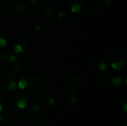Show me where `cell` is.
Listing matches in <instances>:
<instances>
[{
	"label": "cell",
	"mask_w": 127,
	"mask_h": 126,
	"mask_svg": "<svg viewBox=\"0 0 127 126\" xmlns=\"http://www.w3.org/2000/svg\"><path fill=\"white\" fill-rule=\"evenodd\" d=\"M81 80H82V76L80 74H75L73 76V82L74 83L75 85H79L80 82H81Z\"/></svg>",
	"instance_id": "obj_19"
},
{
	"label": "cell",
	"mask_w": 127,
	"mask_h": 126,
	"mask_svg": "<svg viewBox=\"0 0 127 126\" xmlns=\"http://www.w3.org/2000/svg\"><path fill=\"white\" fill-rule=\"evenodd\" d=\"M10 50L13 54H19L26 51L28 48V43L26 39L21 36H16L11 39L8 44Z\"/></svg>",
	"instance_id": "obj_2"
},
{
	"label": "cell",
	"mask_w": 127,
	"mask_h": 126,
	"mask_svg": "<svg viewBox=\"0 0 127 126\" xmlns=\"http://www.w3.org/2000/svg\"><path fill=\"white\" fill-rule=\"evenodd\" d=\"M54 103H55V101H54V100L53 98H49L47 102H46L48 106H53L54 105Z\"/></svg>",
	"instance_id": "obj_26"
},
{
	"label": "cell",
	"mask_w": 127,
	"mask_h": 126,
	"mask_svg": "<svg viewBox=\"0 0 127 126\" xmlns=\"http://www.w3.org/2000/svg\"><path fill=\"white\" fill-rule=\"evenodd\" d=\"M7 45V41L4 35L0 32V48H4Z\"/></svg>",
	"instance_id": "obj_18"
},
{
	"label": "cell",
	"mask_w": 127,
	"mask_h": 126,
	"mask_svg": "<svg viewBox=\"0 0 127 126\" xmlns=\"http://www.w3.org/2000/svg\"><path fill=\"white\" fill-rule=\"evenodd\" d=\"M0 104L1 105V112H7L10 108V102L6 98H0Z\"/></svg>",
	"instance_id": "obj_11"
},
{
	"label": "cell",
	"mask_w": 127,
	"mask_h": 126,
	"mask_svg": "<svg viewBox=\"0 0 127 126\" xmlns=\"http://www.w3.org/2000/svg\"><path fill=\"white\" fill-rule=\"evenodd\" d=\"M6 64L9 65L16 72H19L21 70L22 68V64L20 62V59L13 53L8 54Z\"/></svg>",
	"instance_id": "obj_4"
},
{
	"label": "cell",
	"mask_w": 127,
	"mask_h": 126,
	"mask_svg": "<svg viewBox=\"0 0 127 126\" xmlns=\"http://www.w3.org/2000/svg\"><path fill=\"white\" fill-rule=\"evenodd\" d=\"M45 126V125L44 123H39V124H38V126Z\"/></svg>",
	"instance_id": "obj_30"
},
{
	"label": "cell",
	"mask_w": 127,
	"mask_h": 126,
	"mask_svg": "<svg viewBox=\"0 0 127 126\" xmlns=\"http://www.w3.org/2000/svg\"><path fill=\"white\" fill-rule=\"evenodd\" d=\"M42 112V109L41 106L38 104H33L31 106V108L28 111V115L33 119L38 118Z\"/></svg>",
	"instance_id": "obj_6"
},
{
	"label": "cell",
	"mask_w": 127,
	"mask_h": 126,
	"mask_svg": "<svg viewBox=\"0 0 127 126\" xmlns=\"http://www.w3.org/2000/svg\"><path fill=\"white\" fill-rule=\"evenodd\" d=\"M94 65L96 68H97L98 70H100L101 71H105L108 67V65H107L106 62L104 61V59L100 57H97L95 59Z\"/></svg>",
	"instance_id": "obj_9"
},
{
	"label": "cell",
	"mask_w": 127,
	"mask_h": 126,
	"mask_svg": "<svg viewBox=\"0 0 127 126\" xmlns=\"http://www.w3.org/2000/svg\"><path fill=\"white\" fill-rule=\"evenodd\" d=\"M73 95H75V96H78L80 95V91L79 90L76 88V87H71L67 89L66 91V93H65V97L66 99H68L69 97L71 96H73Z\"/></svg>",
	"instance_id": "obj_12"
},
{
	"label": "cell",
	"mask_w": 127,
	"mask_h": 126,
	"mask_svg": "<svg viewBox=\"0 0 127 126\" xmlns=\"http://www.w3.org/2000/svg\"><path fill=\"white\" fill-rule=\"evenodd\" d=\"M108 60L112 68L120 71L125 68L127 65V57L126 56L118 51L112 53L108 56Z\"/></svg>",
	"instance_id": "obj_3"
},
{
	"label": "cell",
	"mask_w": 127,
	"mask_h": 126,
	"mask_svg": "<svg viewBox=\"0 0 127 126\" xmlns=\"http://www.w3.org/2000/svg\"><path fill=\"white\" fill-rule=\"evenodd\" d=\"M98 1L105 7H110L112 3V0H98Z\"/></svg>",
	"instance_id": "obj_23"
},
{
	"label": "cell",
	"mask_w": 127,
	"mask_h": 126,
	"mask_svg": "<svg viewBox=\"0 0 127 126\" xmlns=\"http://www.w3.org/2000/svg\"><path fill=\"white\" fill-rule=\"evenodd\" d=\"M17 86V84L16 82V80H12L10 81L8 84H7V89L6 90H8V91H13L14 89H16Z\"/></svg>",
	"instance_id": "obj_20"
},
{
	"label": "cell",
	"mask_w": 127,
	"mask_h": 126,
	"mask_svg": "<svg viewBox=\"0 0 127 126\" xmlns=\"http://www.w3.org/2000/svg\"><path fill=\"white\" fill-rule=\"evenodd\" d=\"M28 85V80L26 79L25 77H24L23 76H22V78L20 79V80L18 82V86L20 90H24Z\"/></svg>",
	"instance_id": "obj_16"
},
{
	"label": "cell",
	"mask_w": 127,
	"mask_h": 126,
	"mask_svg": "<svg viewBox=\"0 0 127 126\" xmlns=\"http://www.w3.org/2000/svg\"><path fill=\"white\" fill-rule=\"evenodd\" d=\"M28 102H29L28 98L26 96H25L23 94H21V95H19V96L16 97L13 99V105L16 104V106L19 109H24L27 106Z\"/></svg>",
	"instance_id": "obj_5"
},
{
	"label": "cell",
	"mask_w": 127,
	"mask_h": 126,
	"mask_svg": "<svg viewBox=\"0 0 127 126\" xmlns=\"http://www.w3.org/2000/svg\"><path fill=\"white\" fill-rule=\"evenodd\" d=\"M70 7V10L72 13H79L82 10H83V7L79 5V4H71L69 6Z\"/></svg>",
	"instance_id": "obj_17"
},
{
	"label": "cell",
	"mask_w": 127,
	"mask_h": 126,
	"mask_svg": "<svg viewBox=\"0 0 127 126\" xmlns=\"http://www.w3.org/2000/svg\"><path fill=\"white\" fill-rule=\"evenodd\" d=\"M1 74H2V71H1V66H0V77H1Z\"/></svg>",
	"instance_id": "obj_31"
},
{
	"label": "cell",
	"mask_w": 127,
	"mask_h": 126,
	"mask_svg": "<svg viewBox=\"0 0 127 126\" xmlns=\"http://www.w3.org/2000/svg\"><path fill=\"white\" fill-rule=\"evenodd\" d=\"M0 112H1V105L0 104Z\"/></svg>",
	"instance_id": "obj_32"
},
{
	"label": "cell",
	"mask_w": 127,
	"mask_h": 126,
	"mask_svg": "<svg viewBox=\"0 0 127 126\" xmlns=\"http://www.w3.org/2000/svg\"><path fill=\"white\" fill-rule=\"evenodd\" d=\"M111 83L115 87H119L122 85V78L119 76H114L111 79Z\"/></svg>",
	"instance_id": "obj_13"
},
{
	"label": "cell",
	"mask_w": 127,
	"mask_h": 126,
	"mask_svg": "<svg viewBox=\"0 0 127 126\" xmlns=\"http://www.w3.org/2000/svg\"><path fill=\"white\" fill-rule=\"evenodd\" d=\"M68 101L70 104L71 105H74L78 101V96H75V95H73V96H71L69 97L68 99Z\"/></svg>",
	"instance_id": "obj_21"
},
{
	"label": "cell",
	"mask_w": 127,
	"mask_h": 126,
	"mask_svg": "<svg viewBox=\"0 0 127 126\" xmlns=\"http://www.w3.org/2000/svg\"><path fill=\"white\" fill-rule=\"evenodd\" d=\"M39 10H40V13L44 15V16H52L53 13H54V9H53V7L49 4H42L40 8H39Z\"/></svg>",
	"instance_id": "obj_10"
},
{
	"label": "cell",
	"mask_w": 127,
	"mask_h": 126,
	"mask_svg": "<svg viewBox=\"0 0 127 126\" xmlns=\"http://www.w3.org/2000/svg\"><path fill=\"white\" fill-rule=\"evenodd\" d=\"M71 4H79L84 7L86 4V0H69L68 2V5L70 6Z\"/></svg>",
	"instance_id": "obj_15"
},
{
	"label": "cell",
	"mask_w": 127,
	"mask_h": 126,
	"mask_svg": "<svg viewBox=\"0 0 127 126\" xmlns=\"http://www.w3.org/2000/svg\"><path fill=\"white\" fill-rule=\"evenodd\" d=\"M57 17L59 19L63 22H66L69 19V14L68 13V12L65 11H59L57 13Z\"/></svg>",
	"instance_id": "obj_14"
},
{
	"label": "cell",
	"mask_w": 127,
	"mask_h": 126,
	"mask_svg": "<svg viewBox=\"0 0 127 126\" xmlns=\"http://www.w3.org/2000/svg\"><path fill=\"white\" fill-rule=\"evenodd\" d=\"M12 10L13 13H15L17 15L22 16L25 15L27 12V7L25 4L22 2H14L12 5Z\"/></svg>",
	"instance_id": "obj_7"
},
{
	"label": "cell",
	"mask_w": 127,
	"mask_h": 126,
	"mask_svg": "<svg viewBox=\"0 0 127 126\" xmlns=\"http://www.w3.org/2000/svg\"><path fill=\"white\" fill-rule=\"evenodd\" d=\"M16 76L14 75V74H13L12 72H6L3 75L2 79H1V82L4 89H7V84L12 80H16Z\"/></svg>",
	"instance_id": "obj_8"
},
{
	"label": "cell",
	"mask_w": 127,
	"mask_h": 126,
	"mask_svg": "<svg viewBox=\"0 0 127 126\" xmlns=\"http://www.w3.org/2000/svg\"><path fill=\"white\" fill-rule=\"evenodd\" d=\"M23 76L25 77L28 80L27 87L24 90H22L24 94H34L39 91L42 85V82L37 75L33 73H26L23 75Z\"/></svg>",
	"instance_id": "obj_1"
},
{
	"label": "cell",
	"mask_w": 127,
	"mask_h": 126,
	"mask_svg": "<svg viewBox=\"0 0 127 126\" xmlns=\"http://www.w3.org/2000/svg\"><path fill=\"white\" fill-rule=\"evenodd\" d=\"M2 89H4V88H3V86H2V84H1V82H0V92L2 91Z\"/></svg>",
	"instance_id": "obj_29"
},
{
	"label": "cell",
	"mask_w": 127,
	"mask_h": 126,
	"mask_svg": "<svg viewBox=\"0 0 127 126\" xmlns=\"http://www.w3.org/2000/svg\"><path fill=\"white\" fill-rule=\"evenodd\" d=\"M10 122H11V120H10V118L8 116H3L2 120H1L0 124L3 125V126H7L8 124H10Z\"/></svg>",
	"instance_id": "obj_22"
},
{
	"label": "cell",
	"mask_w": 127,
	"mask_h": 126,
	"mask_svg": "<svg viewBox=\"0 0 127 126\" xmlns=\"http://www.w3.org/2000/svg\"><path fill=\"white\" fill-rule=\"evenodd\" d=\"M124 111L125 112H127V104L125 103L124 105Z\"/></svg>",
	"instance_id": "obj_28"
},
{
	"label": "cell",
	"mask_w": 127,
	"mask_h": 126,
	"mask_svg": "<svg viewBox=\"0 0 127 126\" xmlns=\"http://www.w3.org/2000/svg\"><path fill=\"white\" fill-rule=\"evenodd\" d=\"M8 53H3L1 54L0 56V60L4 62V63H6V61H7V56H8Z\"/></svg>",
	"instance_id": "obj_25"
},
{
	"label": "cell",
	"mask_w": 127,
	"mask_h": 126,
	"mask_svg": "<svg viewBox=\"0 0 127 126\" xmlns=\"http://www.w3.org/2000/svg\"></svg>",
	"instance_id": "obj_33"
},
{
	"label": "cell",
	"mask_w": 127,
	"mask_h": 126,
	"mask_svg": "<svg viewBox=\"0 0 127 126\" xmlns=\"http://www.w3.org/2000/svg\"><path fill=\"white\" fill-rule=\"evenodd\" d=\"M28 1L31 3H33V4H37L39 2L40 0H28Z\"/></svg>",
	"instance_id": "obj_27"
},
{
	"label": "cell",
	"mask_w": 127,
	"mask_h": 126,
	"mask_svg": "<svg viewBox=\"0 0 127 126\" xmlns=\"http://www.w3.org/2000/svg\"><path fill=\"white\" fill-rule=\"evenodd\" d=\"M42 29H43V27L40 24H36L33 27V30L36 33H40L42 30Z\"/></svg>",
	"instance_id": "obj_24"
}]
</instances>
